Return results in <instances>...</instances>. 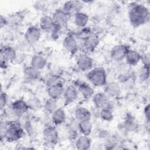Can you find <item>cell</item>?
Listing matches in <instances>:
<instances>
[{
  "label": "cell",
  "mask_w": 150,
  "mask_h": 150,
  "mask_svg": "<svg viewBox=\"0 0 150 150\" xmlns=\"http://www.w3.org/2000/svg\"><path fill=\"white\" fill-rule=\"evenodd\" d=\"M76 63L81 71H88L93 68V59L88 54L82 52L76 57Z\"/></svg>",
  "instance_id": "cell-8"
},
{
  "label": "cell",
  "mask_w": 150,
  "mask_h": 150,
  "mask_svg": "<svg viewBox=\"0 0 150 150\" xmlns=\"http://www.w3.org/2000/svg\"><path fill=\"white\" fill-rule=\"evenodd\" d=\"M78 129L81 135L89 136L92 132L93 124L90 120L80 121L78 124Z\"/></svg>",
  "instance_id": "cell-27"
},
{
  "label": "cell",
  "mask_w": 150,
  "mask_h": 150,
  "mask_svg": "<svg viewBox=\"0 0 150 150\" xmlns=\"http://www.w3.org/2000/svg\"><path fill=\"white\" fill-rule=\"evenodd\" d=\"M52 17L53 18V22L55 25H59L63 28L67 24L70 16H69L61 8L56 9L53 13Z\"/></svg>",
  "instance_id": "cell-15"
},
{
  "label": "cell",
  "mask_w": 150,
  "mask_h": 150,
  "mask_svg": "<svg viewBox=\"0 0 150 150\" xmlns=\"http://www.w3.org/2000/svg\"><path fill=\"white\" fill-rule=\"evenodd\" d=\"M58 108L56 100L49 97L43 103V109L47 114H52V112Z\"/></svg>",
  "instance_id": "cell-28"
},
{
  "label": "cell",
  "mask_w": 150,
  "mask_h": 150,
  "mask_svg": "<svg viewBox=\"0 0 150 150\" xmlns=\"http://www.w3.org/2000/svg\"><path fill=\"white\" fill-rule=\"evenodd\" d=\"M27 101L29 109L37 111L43 108V103L36 97H30Z\"/></svg>",
  "instance_id": "cell-31"
},
{
  "label": "cell",
  "mask_w": 150,
  "mask_h": 150,
  "mask_svg": "<svg viewBox=\"0 0 150 150\" xmlns=\"http://www.w3.org/2000/svg\"><path fill=\"white\" fill-rule=\"evenodd\" d=\"M109 98H110L104 92L100 91L94 93L91 98V100L95 107L98 110H100L109 105Z\"/></svg>",
  "instance_id": "cell-14"
},
{
  "label": "cell",
  "mask_w": 150,
  "mask_h": 150,
  "mask_svg": "<svg viewBox=\"0 0 150 150\" xmlns=\"http://www.w3.org/2000/svg\"><path fill=\"white\" fill-rule=\"evenodd\" d=\"M64 87L62 81L47 86V93L49 97L57 100L63 96Z\"/></svg>",
  "instance_id": "cell-13"
},
{
  "label": "cell",
  "mask_w": 150,
  "mask_h": 150,
  "mask_svg": "<svg viewBox=\"0 0 150 150\" xmlns=\"http://www.w3.org/2000/svg\"><path fill=\"white\" fill-rule=\"evenodd\" d=\"M0 60H1L0 64H1V69H6L8 66V63L9 62H8L7 61H6V60H5L2 59H1Z\"/></svg>",
  "instance_id": "cell-37"
},
{
  "label": "cell",
  "mask_w": 150,
  "mask_h": 150,
  "mask_svg": "<svg viewBox=\"0 0 150 150\" xmlns=\"http://www.w3.org/2000/svg\"><path fill=\"white\" fill-rule=\"evenodd\" d=\"M142 55L137 50L129 49L125 57V60L127 64L131 66L137 65L141 60Z\"/></svg>",
  "instance_id": "cell-20"
},
{
  "label": "cell",
  "mask_w": 150,
  "mask_h": 150,
  "mask_svg": "<svg viewBox=\"0 0 150 150\" xmlns=\"http://www.w3.org/2000/svg\"><path fill=\"white\" fill-rule=\"evenodd\" d=\"M130 48L125 45H117L112 47L110 50V57L115 62H119L122 61L126 54Z\"/></svg>",
  "instance_id": "cell-11"
},
{
  "label": "cell",
  "mask_w": 150,
  "mask_h": 150,
  "mask_svg": "<svg viewBox=\"0 0 150 150\" xmlns=\"http://www.w3.org/2000/svg\"><path fill=\"white\" fill-rule=\"evenodd\" d=\"M46 64L47 60L46 58L39 54H34L32 57L30 62V66L39 71L43 69L46 66Z\"/></svg>",
  "instance_id": "cell-23"
},
{
  "label": "cell",
  "mask_w": 150,
  "mask_h": 150,
  "mask_svg": "<svg viewBox=\"0 0 150 150\" xmlns=\"http://www.w3.org/2000/svg\"><path fill=\"white\" fill-rule=\"evenodd\" d=\"M74 118L79 122L86 120H91V112L87 108L79 106L76 107L74 112Z\"/></svg>",
  "instance_id": "cell-21"
},
{
  "label": "cell",
  "mask_w": 150,
  "mask_h": 150,
  "mask_svg": "<svg viewBox=\"0 0 150 150\" xmlns=\"http://www.w3.org/2000/svg\"><path fill=\"white\" fill-rule=\"evenodd\" d=\"M143 64V66H149V55H145L144 56H142L141 60Z\"/></svg>",
  "instance_id": "cell-35"
},
{
  "label": "cell",
  "mask_w": 150,
  "mask_h": 150,
  "mask_svg": "<svg viewBox=\"0 0 150 150\" xmlns=\"http://www.w3.org/2000/svg\"><path fill=\"white\" fill-rule=\"evenodd\" d=\"M26 132L19 121L13 120L1 124V140L15 142L23 138Z\"/></svg>",
  "instance_id": "cell-1"
},
{
  "label": "cell",
  "mask_w": 150,
  "mask_h": 150,
  "mask_svg": "<svg viewBox=\"0 0 150 150\" xmlns=\"http://www.w3.org/2000/svg\"><path fill=\"white\" fill-rule=\"evenodd\" d=\"M54 25V22L52 16L43 15L39 21V27L41 30L44 32H50L52 30Z\"/></svg>",
  "instance_id": "cell-25"
},
{
  "label": "cell",
  "mask_w": 150,
  "mask_h": 150,
  "mask_svg": "<svg viewBox=\"0 0 150 150\" xmlns=\"http://www.w3.org/2000/svg\"><path fill=\"white\" fill-rule=\"evenodd\" d=\"M99 116L103 121L106 122H111L114 119V114L112 109L110 108L109 105L100 110Z\"/></svg>",
  "instance_id": "cell-29"
},
{
  "label": "cell",
  "mask_w": 150,
  "mask_h": 150,
  "mask_svg": "<svg viewBox=\"0 0 150 150\" xmlns=\"http://www.w3.org/2000/svg\"><path fill=\"white\" fill-rule=\"evenodd\" d=\"M79 93V91L75 86L69 85L64 88L62 96L64 105L67 106L74 103L78 99Z\"/></svg>",
  "instance_id": "cell-9"
},
{
  "label": "cell",
  "mask_w": 150,
  "mask_h": 150,
  "mask_svg": "<svg viewBox=\"0 0 150 150\" xmlns=\"http://www.w3.org/2000/svg\"><path fill=\"white\" fill-rule=\"evenodd\" d=\"M99 43L100 39L98 35L93 32L82 40L81 46L82 52L88 54V53L94 52L98 46Z\"/></svg>",
  "instance_id": "cell-6"
},
{
  "label": "cell",
  "mask_w": 150,
  "mask_h": 150,
  "mask_svg": "<svg viewBox=\"0 0 150 150\" xmlns=\"http://www.w3.org/2000/svg\"><path fill=\"white\" fill-rule=\"evenodd\" d=\"M41 29L38 26L31 25L29 26L24 34L25 40L29 44H33L37 42L41 37Z\"/></svg>",
  "instance_id": "cell-10"
},
{
  "label": "cell",
  "mask_w": 150,
  "mask_h": 150,
  "mask_svg": "<svg viewBox=\"0 0 150 150\" xmlns=\"http://www.w3.org/2000/svg\"><path fill=\"white\" fill-rule=\"evenodd\" d=\"M89 21L88 15L82 11L77 12L73 15V22L75 25L81 29L87 26Z\"/></svg>",
  "instance_id": "cell-22"
},
{
  "label": "cell",
  "mask_w": 150,
  "mask_h": 150,
  "mask_svg": "<svg viewBox=\"0 0 150 150\" xmlns=\"http://www.w3.org/2000/svg\"><path fill=\"white\" fill-rule=\"evenodd\" d=\"M12 114L16 117H22L29 110L27 101L23 98H18L12 101L9 106Z\"/></svg>",
  "instance_id": "cell-5"
},
{
  "label": "cell",
  "mask_w": 150,
  "mask_h": 150,
  "mask_svg": "<svg viewBox=\"0 0 150 150\" xmlns=\"http://www.w3.org/2000/svg\"><path fill=\"white\" fill-rule=\"evenodd\" d=\"M77 90L79 93H80L82 97L86 100L91 98L94 94V90L93 88L91 85L85 81H81L78 84Z\"/></svg>",
  "instance_id": "cell-19"
},
{
  "label": "cell",
  "mask_w": 150,
  "mask_h": 150,
  "mask_svg": "<svg viewBox=\"0 0 150 150\" xmlns=\"http://www.w3.org/2000/svg\"><path fill=\"white\" fill-rule=\"evenodd\" d=\"M7 23H8V21H7L6 18L1 15V18H0V26H1V28H2L6 25H7Z\"/></svg>",
  "instance_id": "cell-36"
},
{
  "label": "cell",
  "mask_w": 150,
  "mask_h": 150,
  "mask_svg": "<svg viewBox=\"0 0 150 150\" xmlns=\"http://www.w3.org/2000/svg\"><path fill=\"white\" fill-rule=\"evenodd\" d=\"M129 22L134 27H139L146 23L149 18V11L144 4L135 3L128 11Z\"/></svg>",
  "instance_id": "cell-2"
},
{
  "label": "cell",
  "mask_w": 150,
  "mask_h": 150,
  "mask_svg": "<svg viewBox=\"0 0 150 150\" xmlns=\"http://www.w3.org/2000/svg\"><path fill=\"white\" fill-rule=\"evenodd\" d=\"M23 74L25 78L29 81H35L40 77V71L33 68L31 66L25 67L23 69Z\"/></svg>",
  "instance_id": "cell-26"
},
{
  "label": "cell",
  "mask_w": 150,
  "mask_h": 150,
  "mask_svg": "<svg viewBox=\"0 0 150 150\" xmlns=\"http://www.w3.org/2000/svg\"><path fill=\"white\" fill-rule=\"evenodd\" d=\"M91 141L88 136L81 135L75 139V146L79 150H87L90 148Z\"/></svg>",
  "instance_id": "cell-24"
},
{
  "label": "cell",
  "mask_w": 150,
  "mask_h": 150,
  "mask_svg": "<svg viewBox=\"0 0 150 150\" xmlns=\"http://www.w3.org/2000/svg\"><path fill=\"white\" fill-rule=\"evenodd\" d=\"M8 97L6 93L1 90V96H0V108L1 111H4V109L6 107L8 104Z\"/></svg>",
  "instance_id": "cell-32"
},
{
  "label": "cell",
  "mask_w": 150,
  "mask_h": 150,
  "mask_svg": "<svg viewBox=\"0 0 150 150\" xmlns=\"http://www.w3.org/2000/svg\"><path fill=\"white\" fill-rule=\"evenodd\" d=\"M84 3L83 1H68L63 4L62 9L69 16L74 15L77 12L81 11Z\"/></svg>",
  "instance_id": "cell-12"
},
{
  "label": "cell",
  "mask_w": 150,
  "mask_h": 150,
  "mask_svg": "<svg viewBox=\"0 0 150 150\" xmlns=\"http://www.w3.org/2000/svg\"><path fill=\"white\" fill-rule=\"evenodd\" d=\"M124 128L129 131H134L138 127L137 121L132 115L128 114L126 116L124 121Z\"/></svg>",
  "instance_id": "cell-30"
},
{
  "label": "cell",
  "mask_w": 150,
  "mask_h": 150,
  "mask_svg": "<svg viewBox=\"0 0 150 150\" xmlns=\"http://www.w3.org/2000/svg\"><path fill=\"white\" fill-rule=\"evenodd\" d=\"M63 47L71 55L76 54L79 50V44L77 39L74 34L69 33L67 35L63 40Z\"/></svg>",
  "instance_id": "cell-7"
},
{
  "label": "cell",
  "mask_w": 150,
  "mask_h": 150,
  "mask_svg": "<svg viewBox=\"0 0 150 150\" xmlns=\"http://www.w3.org/2000/svg\"><path fill=\"white\" fill-rule=\"evenodd\" d=\"M143 112H144V117L145 118L146 122L148 123H149V119H150V117H149V103H148L146 105H145V107L144 108Z\"/></svg>",
  "instance_id": "cell-34"
},
{
  "label": "cell",
  "mask_w": 150,
  "mask_h": 150,
  "mask_svg": "<svg viewBox=\"0 0 150 150\" xmlns=\"http://www.w3.org/2000/svg\"><path fill=\"white\" fill-rule=\"evenodd\" d=\"M51 120L53 124L55 126L64 124L66 120V114L64 110L62 107L56 108L51 114Z\"/></svg>",
  "instance_id": "cell-17"
},
{
  "label": "cell",
  "mask_w": 150,
  "mask_h": 150,
  "mask_svg": "<svg viewBox=\"0 0 150 150\" xmlns=\"http://www.w3.org/2000/svg\"><path fill=\"white\" fill-rule=\"evenodd\" d=\"M104 93L110 97H116L121 93V87L115 81L107 83L104 86Z\"/></svg>",
  "instance_id": "cell-18"
},
{
  "label": "cell",
  "mask_w": 150,
  "mask_h": 150,
  "mask_svg": "<svg viewBox=\"0 0 150 150\" xmlns=\"http://www.w3.org/2000/svg\"><path fill=\"white\" fill-rule=\"evenodd\" d=\"M88 81L96 87H104L107 83L106 71L102 67H95L90 70L86 75Z\"/></svg>",
  "instance_id": "cell-3"
},
{
  "label": "cell",
  "mask_w": 150,
  "mask_h": 150,
  "mask_svg": "<svg viewBox=\"0 0 150 150\" xmlns=\"http://www.w3.org/2000/svg\"><path fill=\"white\" fill-rule=\"evenodd\" d=\"M139 77L142 80H146L149 76V66H142L139 72Z\"/></svg>",
  "instance_id": "cell-33"
},
{
  "label": "cell",
  "mask_w": 150,
  "mask_h": 150,
  "mask_svg": "<svg viewBox=\"0 0 150 150\" xmlns=\"http://www.w3.org/2000/svg\"><path fill=\"white\" fill-rule=\"evenodd\" d=\"M17 58V53L16 49L9 45H5L1 47V59H2L8 62L15 61Z\"/></svg>",
  "instance_id": "cell-16"
},
{
  "label": "cell",
  "mask_w": 150,
  "mask_h": 150,
  "mask_svg": "<svg viewBox=\"0 0 150 150\" xmlns=\"http://www.w3.org/2000/svg\"><path fill=\"white\" fill-rule=\"evenodd\" d=\"M42 135L43 140L48 145H56L59 139V132L54 125H46L43 130Z\"/></svg>",
  "instance_id": "cell-4"
}]
</instances>
